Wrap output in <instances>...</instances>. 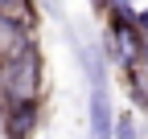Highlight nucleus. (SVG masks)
<instances>
[{
	"instance_id": "nucleus-2",
	"label": "nucleus",
	"mask_w": 148,
	"mask_h": 139,
	"mask_svg": "<svg viewBox=\"0 0 148 139\" xmlns=\"http://www.w3.org/2000/svg\"><path fill=\"white\" fill-rule=\"evenodd\" d=\"M25 53H37V45H33V29H21V25H12V21H4V16H0V65L25 57Z\"/></svg>"
},
{
	"instance_id": "nucleus-6",
	"label": "nucleus",
	"mask_w": 148,
	"mask_h": 139,
	"mask_svg": "<svg viewBox=\"0 0 148 139\" xmlns=\"http://www.w3.org/2000/svg\"><path fill=\"white\" fill-rule=\"evenodd\" d=\"M119 139H136V131H132V119H123V123H119Z\"/></svg>"
},
{
	"instance_id": "nucleus-3",
	"label": "nucleus",
	"mask_w": 148,
	"mask_h": 139,
	"mask_svg": "<svg viewBox=\"0 0 148 139\" xmlns=\"http://www.w3.org/2000/svg\"><path fill=\"white\" fill-rule=\"evenodd\" d=\"M37 127V102H12L4 107V131L8 139H29Z\"/></svg>"
},
{
	"instance_id": "nucleus-4",
	"label": "nucleus",
	"mask_w": 148,
	"mask_h": 139,
	"mask_svg": "<svg viewBox=\"0 0 148 139\" xmlns=\"http://www.w3.org/2000/svg\"><path fill=\"white\" fill-rule=\"evenodd\" d=\"M90 139H111V107L99 86L90 90Z\"/></svg>"
},
{
	"instance_id": "nucleus-1",
	"label": "nucleus",
	"mask_w": 148,
	"mask_h": 139,
	"mask_svg": "<svg viewBox=\"0 0 148 139\" xmlns=\"http://www.w3.org/2000/svg\"><path fill=\"white\" fill-rule=\"evenodd\" d=\"M37 74H41L37 53H25V57L0 65V98H4V107H12V102H37V86H41Z\"/></svg>"
},
{
	"instance_id": "nucleus-5",
	"label": "nucleus",
	"mask_w": 148,
	"mask_h": 139,
	"mask_svg": "<svg viewBox=\"0 0 148 139\" xmlns=\"http://www.w3.org/2000/svg\"><path fill=\"white\" fill-rule=\"evenodd\" d=\"M0 16L12 21V25H21V29H33V21H37L33 0H0Z\"/></svg>"
}]
</instances>
